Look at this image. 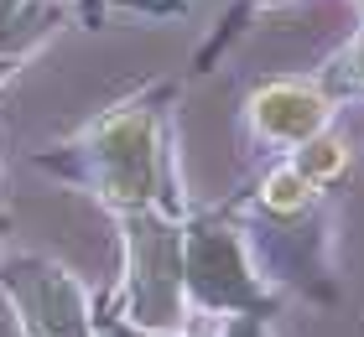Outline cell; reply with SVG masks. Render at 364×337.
Listing matches in <instances>:
<instances>
[{"mask_svg": "<svg viewBox=\"0 0 364 337\" xmlns=\"http://www.w3.org/2000/svg\"><path fill=\"white\" fill-rule=\"evenodd\" d=\"M89 161H94V187L109 208H151L161 197V145H156V104H136L105 114L89 130Z\"/></svg>", "mask_w": 364, "mask_h": 337, "instance_id": "6da1fadb", "label": "cell"}, {"mask_svg": "<svg viewBox=\"0 0 364 337\" xmlns=\"http://www.w3.org/2000/svg\"><path fill=\"white\" fill-rule=\"evenodd\" d=\"M125 249H130V280H125V322L177 332L182 327V233L151 208L125 213Z\"/></svg>", "mask_w": 364, "mask_h": 337, "instance_id": "7a4b0ae2", "label": "cell"}, {"mask_svg": "<svg viewBox=\"0 0 364 337\" xmlns=\"http://www.w3.org/2000/svg\"><path fill=\"white\" fill-rule=\"evenodd\" d=\"M182 285L208 311H260L266 316V306H271L266 285L245 260V239L235 228L213 223V218H198L188 228V239H182Z\"/></svg>", "mask_w": 364, "mask_h": 337, "instance_id": "3957f363", "label": "cell"}, {"mask_svg": "<svg viewBox=\"0 0 364 337\" xmlns=\"http://www.w3.org/2000/svg\"><path fill=\"white\" fill-rule=\"evenodd\" d=\"M0 285L21 311L26 337H94L84 285L63 265L37 260V255H11L0 265Z\"/></svg>", "mask_w": 364, "mask_h": 337, "instance_id": "277c9868", "label": "cell"}, {"mask_svg": "<svg viewBox=\"0 0 364 337\" xmlns=\"http://www.w3.org/2000/svg\"><path fill=\"white\" fill-rule=\"evenodd\" d=\"M328 120H333V99H328L318 83H302V78L266 83V89L250 99V125L266 145H302L307 135H318Z\"/></svg>", "mask_w": 364, "mask_h": 337, "instance_id": "5b68a950", "label": "cell"}, {"mask_svg": "<svg viewBox=\"0 0 364 337\" xmlns=\"http://www.w3.org/2000/svg\"><path fill=\"white\" fill-rule=\"evenodd\" d=\"M291 166H296V172H302L318 192H323V187H333V182L349 172V140L323 125L318 135H307V140L291 150Z\"/></svg>", "mask_w": 364, "mask_h": 337, "instance_id": "8992f818", "label": "cell"}, {"mask_svg": "<svg viewBox=\"0 0 364 337\" xmlns=\"http://www.w3.org/2000/svg\"><path fill=\"white\" fill-rule=\"evenodd\" d=\"M312 202H318V187L296 172V166L287 161V166H276V172L260 182V208L266 213H276V218H302Z\"/></svg>", "mask_w": 364, "mask_h": 337, "instance_id": "52a82bcc", "label": "cell"}, {"mask_svg": "<svg viewBox=\"0 0 364 337\" xmlns=\"http://www.w3.org/2000/svg\"><path fill=\"white\" fill-rule=\"evenodd\" d=\"M318 89H323L328 99L364 94V31H359V37H349V42H343L333 57H328L323 78H318Z\"/></svg>", "mask_w": 364, "mask_h": 337, "instance_id": "ba28073f", "label": "cell"}, {"mask_svg": "<svg viewBox=\"0 0 364 337\" xmlns=\"http://www.w3.org/2000/svg\"><path fill=\"white\" fill-rule=\"evenodd\" d=\"M224 337H266V316L260 311H229Z\"/></svg>", "mask_w": 364, "mask_h": 337, "instance_id": "9c48e42d", "label": "cell"}, {"mask_svg": "<svg viewBox=\"0 0 364 337\" xmlns=\"http://www.w3.org/2000/svg\"><path fill=\"white\" fill-rule=\"evenodd\" d=\"M94 337H177V332H151V327H130L120 316H109V322H94Z\"/></svg>", "mask_w": 364, "mask_h": 337, "instance_id": "30bf717a", "label": "cell"}, {"mask_svg": "<svg viewBox=\"0 0 364 337\" xmlns=\"http://www.w3.org/2000/svg\"><path fill=\"white\" fill-rule=\"evenodd\" d=\"M11 73H16V67H11V62H6V57H0V83H6V78H11Z\"/></svg>", "mask_w": 364, "mask_h": 337, "instance_id": "8fae6325", "label": "cell"}, {"mask_svg": "<svg viewBox=\"0 0 364 337\" xmlns=\"http://www.w3.org/2000/svg\"><path fill=\"white\" fill-rule=\"evenodd\" d=\"M354 11H359V16H364V0H354Z\"/></svg>", "mask_w": 364, "mask_h": 337, "instance_id": "7c38bea8", "label": "cell"}]
</instances>
